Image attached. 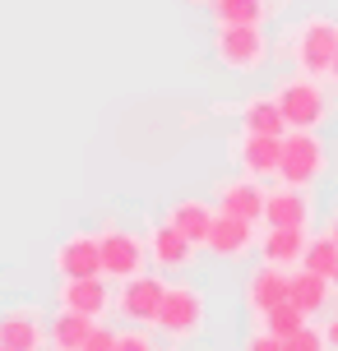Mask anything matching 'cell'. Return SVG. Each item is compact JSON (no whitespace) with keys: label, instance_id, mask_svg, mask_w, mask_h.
I'll use <instances>...</instances> for the list:
<instances>
[{"label":"cell","instance_id":"6da1fadb","mask_svg":"<svg viewBox=\"0 0 338 351\" xmlns=\"http://www.w3.org/2000/svg\"><path fill=\"white\" fill-rule=\"evenodd\" d=\"M204 328H209V296H204V287H195V282H167V296H162V310L153 319V333H162L172 347H185Z\"/></svg>","mask_w":338,"mask_h":351},{"label":"cell","instance_id":"7a4b0ae2","mask_svg":"<svg viewBox=\"0 0 338 351\" xmlns=\"http://www.w3.org/2000/svg\"><path fill=\"white\" fill-rule=\"evenodd\" d=\"M273 97L287 116V130H320L334 116V97H329L324 79H315V74H302V70L287 74L283 84L273 88Z\"/></svg>","mask_w":338,"mask_h":351},{"label":"cell","instance_id":"3957f363","mask_svg":"<svg viewBox=\"0 0 338 351\" xmlns=\"http://www.w3.org/2000/svg\"><path fill=\"white\" fill-rule=\"evenodd\" d=\"M334 51H338V23L324 19V14L302 19L283 42V56H292V65L302 74H315V79H329Z\"/></svg>","mask_w":338,"mask_h":351},{"label":"cell","instance_id":"277c9868","mask_svg":"<svg viewBox=\"0 0 338 351\" xmlns=\"http://www.w3.org/2000/svg\"><path fill=\"white\" fill-rule=\"evenodd\" d=\"M264 23H218L214 28V60L232 74H260L269 65Z\"/></svg>","mask_w":338,"mask_h":351},{"label":"cell","instance_id":"5b68a950","mask_svg":"<svg viewBox=\"0 0 338 351\" xmlns=\"http://www.w3.org/2000/svg\"><path fill=\"white\" fill-rule=\"evenodd\" d=\"M329 176V143L320 139V130H287L283 134V167L278 180L283 185H302L311 190L315 180Z\"/></svg>","mask_w":338,"mask_h":351},{"label":"cell","instance_id":"8992f818","mask_svg":"<svg viewBox=\"0 0 338 351\" xmlns=\"http://www.w3.org/2000/svg\"><path fill=\"white\" fill-rule=\"evenodd\" d=\"M98 236H102V278L130 282V278H139V273H148L153 259H148V241H144L139 231H130L116 217H107Z\"/></svg>","mask_w":338,"mask_h":351},{"label":"cell","instance_id":"52a82bcc","mask_svg":"<svg viewBox=\"0 0 338 351\" xmlns=\"http://www.w3.org/2000/svg\"><path fill=\"white\" fill-rule=\"evenodd\" d=\"M162 296H167V278L158 273H139L130 282H116V310L125 324H139V328H153V319L162 310Z\"/></svg>","mask_w":338,"mask_h":351},{"label":"cell","instance_id":"ba28073f","mask_svg":"<svg viewBox=\"0 0 338 351\" xmlns=\"http://www.w3.org/2000/svg\"><path fill=\"white\" fill-rule=\"evenodd\" d=\"M56 305L60 310H79L89 319H107L116 310L111 278H56Z\"/></svg>","mask_w":338,"mask_h":351},{"label":"cell","instance_id":"9c48e42d","mask_svg":"<svg viewBox=\"0 0 338 351\" xmlns=\"http://www.w3.org/2000/svg\"><path fill=\"white\" fill-rule=\"evenodd\" d=\"M0 342L10 351H52V319L37 305H10L0 315Z\"/></svg>","mask_w":338,"mask_h":351},{"label":"cell","instance_id":"30bf717a","mask_svg":"<svg viewBox=\"0 0 338 351\" xmlns=\"http://www.w3.org/2000/svg\"><path fill=\"white\" fill-rule=\"evenodd\" d=\"M56 278H102V236L98 231H70L52 254Z\"/></svg>","mask_w":338,"mask_h":351},{"label":"cell","instance_id":"8fae6325","mask_svg":"<svg viewBox=\"0 0 338 351\" xmlns=\"http://www.w3.org/2000/svg\"><path fill=\"white\" fill-rule=\"evenodd\" d=\"M232 162L246 176H255V180H278V167H283V134H250V130H241L236 143H232Z\"/></svg>","mask_w":338,"mask_h":351},{"label":"cell","instance_id":"7c38bea8","mask_svg":"<svg viewBox=\"0 0 338 351\" xmlns=\"http://www.w3.org/2000/svg\"><path fill=\"white\" fill-rule=\"evenodd\" d=\"M287 291H292V268H278V263H264L260 259V268L246 278V287H241V300H246V310L255 319L269 315L273 305H283Z\"/></svg>","mask_w":338,"mask_h":351},{"label":"cell","instance_id":"4fadbf2b","mask_svg":"<svg viewBox=\"0 0 338 351\" xmlns=\"http://www.w3.org/2000/svg\"><path fill=\"white\" fill-rule=\"evenodd\" d=\"M144 241H148V259L158 263L162 273H185L199 254V245L190 236H181L172 222H153V227L144 231Z\"/></svg>","mask_w":338,"mask_h":351},{"label":"cell","instance_id":"5bb4252c","mask_svg":"<svg viewBox=\"0 0 338 351\" xmlns=\"http://www.w3.org/2000/svg\"><path fill=\"white\" fill-rule=\"evenodd\" d=\"M218 213H232V217H250V222H264V204H269V190L264 180H255V176H232L218 185Z\"/></svg>","mask_w":338,"mask_h":351},{"label":"cell","instance_id":"9a60e30c","mask_svg":"<svg viewBox=\"0 0 338 351\" xmlns=\"http://www.w3.org/2000/svg\"><path fill=\"white\" fill-rule=\"evenodd\" d=\"M209 254L214 259H246L250 250H260V231H255V222L250 217H232V213H218V222H214V236H209Z\"/></svg>","mask_w":338,"mask_h":351},{"label":"cell","instance_id":"2e32d148","mask_svg":"<svg viewBox=\"0 0 338 351\" xmlns=\"http://www.w3.org/2000/svg\"><path fill=\"white\" fill-rule=\"evenodd\" d=\"M311 217H315V199H311V190H302V185H283V180H278V190H269V204H264V222L269 227H311Z\"/></svg>","mask_w":338,"mask_h":351},{"label":"cell","instance_id":"e0dca14e","mask_svg":"<svg viewBox=\"0 0 338 351\" xmlns=\"http://www.w3.org/2000/svg\"><path fill=\"white\" fill-rule=\"evenodd\" d=\"M162 222H172L181 236H190V241L204 250L209 236H214V222H218V204H204V199H172L167 213H162Z\"/></svg>","mask_w":338,"mask_h":351},{"label":"cell","instance_id":"ac0fdd59","mask_svg":"<svg viewBox=\"0 0 338 351\" xmlns=\"http://www.w3.org/2000/svg\"><path fill=\"white\" fill-rule=\"evenodd\" d=\"M311 245V227H269L260 231V259L278 268H302V254Z\"/></svg>","mask_w":338,"mask_h":351},{"label":"cell","instance_id":"d6986e66","mask_svg":"<svg viewBox=\"0 0 338 351\" xmlns=\"http://www.w3.org/2000/svg\"><path fill=\"white\" fill-rule=\"evenodd\" d=\"M236 116H241V130H250V134H287V116H283V106H278L273 93L246 97Z\"/></svg>","mask_w":338,"mask_h":351},{"label":"cell","instance_id":"ffe728a7","mask_svg":"<svg viewBox=\"0 0 338 351\" xmlns=\"http://www.w3.org/2000/svg\"><path fill=\"white\" fill-rule=\"evenodd\" d=\"M292 305H302L306 315L315 319L329 310V300H334V282L320 278V273H311V268H292V291H287Z\"/></svg>","mask_w":338,"mask_h":351},{"label":"cell","instance_id":"44dd1931","mask_svg":"<svg viewBox=\"0 0 338 351\" xmlns=\"http://www.w3.org/2000/svg\"><path fill=\"white\" fill-rule=\"evenodd\" d=\"M98 324H102V319H89V315H79V310H60V305H56V315H52V351H84Z\"/></svg>","mask_w":338,"mask_h":351},{"label":"cell","instance_id":"7402d4cb","mask_svg":"<svg viewBox=\"0 0 338 351\" xmlns=\"http://www.w3.org/2000/svg\"><path fill=\"white\" fill-rule=\"evenodd\" d=\"M209 14L214 23H269L273 0H214Z\"/></svg>","mask_w":338,"mask_h":351},{"label":"cell","instance_id":"603a6c76","mask_svg":"<svg viewBox=\"0 0 338 351\" xmlns=\"http://www.w3.org/2000/svg\"><path fill=\"white\" fill-rule=\"evenodd\" d=\"M302 268H311V273H320V278H329L334 282V273H338V241L324 231V236H311V245H306V254H302Z\"/></svg>","mask_w":338,"mask_h":351},{"label":"cell","instance_id":"cb8c5ba5","mask_svg":"<svg viewBox=\"0 0 338 351\" xmlns=\"http://www.w3.org/2000/svg\"><path fill=\"white\" fill-rule=\"evenodd\" d=\"M260 324H264L269 333H278V337H292L302 324H311V315H306L302 305H292V300H283V305H273L269 315H260Z\"/></svg>","mask_w":338,"mask_h":351},{"label":"cell","instance_id":"d4e9b609","mask_svg":"<svg viewBox=\"0 0 338 351\" xmlns=\"http://www.w3.org/2000/svg\"><path fill=\"white\" fill-rule=\"evenodd\" d=\"M116 351H158V337H153V328L125 324V328H116Z\"/></svg>","mask_w":338,"mask_h":351},{"label":"cell","instance_id":"484cf974","mask_svg":"<svg viewBox=\"0 0 338 351\" xmlns=\"http://www.w3.org/2000/svg\"><path fill=\"white\" fill-rule=\"evenodd\" d=\"M287 351H334L329 347V337H324V328H315V324H302L292 337H283Z\"/></svg>","mask_w":338,"mask_h":351},{"label":"cell","instance_id":"4316f807","mask_svg":"<svg viewBox=\"0 0 338 351\" xmlns=\"http://www.w3.org/2000/svg\"><path fill=\"white\" fill-rule=\"evenodd\" d=\"M241 351H287V342H283L278 333H269L264 324H260V328H255V333L241 342Z\"/></svg>","mask_w":338,"mask_h":351},{"label":"cell","instance_id":"83f0119b","mask_svg":"<svg viewBox=\"0 0 338 351\" xmlns=\"http://www.w3.org/2000/svg\"><path fill=\"white\" fill-rule=\"evenodd\" d=\"M84 351H116V328H107V324H98L89 337V347Z\"/></svg>","mask_w":338,"mask_h":351},{"label":"cell","instance_id":"f1b7e54d","mask_svg":"<svg viewBox=\"0 0 338 351\" xmlns=\"http://www.w3.org/2000/svg\"><path fill=\"white\" fill-rule=\"evenodd\" d=\"M324 337H329V347H334V351H338V315H334V319H329V324H324Z\"/></svg>","mask_w":338,"mask_h":351},{"label":"cell","instance_id":"f546056e","mask_svg":"<svg viewBox=\"0 0 338 351\" xmlns=\"http://www.w3.org/2000/svg\"><path fill=\"white\" fill-rule=\"evenodd\" d=\"M324 231H329V236H334V241H338V208L329 213V227H324Z\"/></svg>","mask_w":338,"mask_h":351},{"label":"cell","instance_id":"4dcf8cb0","mask_svg":"<svg viewBox=\"0 0 338 351\" xmlns=\"http://www.w3.org/2000/svg\"><path fill=\"white\" fill-rule=\"evenodd\" d=\"M329 84H338V51H334V65H329Z\"/></svg>","mask_w":338,"mask_h":351},{"label":"cell","instance_id":"1f68e13d","mask_svg":"<svg viewBox=\"0 0 338 351\" xmlns=\"http://www.w3.org/2000/svg\"><path fill=\"white\" fill-rule=\"evenodd\" d=\"M185 5H204V10H209V5H214V0H185Z\"/></svg>","mask_w":338,"mask_h":351},{"label":"cell","instance_id":"d6a6232c","mask_svg":"<svg viewBox=\"0 0 338 351\" xmlns=\"http://www.w3.org/2000/svg\"><path fill=\"white\" fill-rule=\"evenodd\" d=\"M0 351H10V347H5V342H0Z\"/></svg>","mask_w":338,"mask_h":351},{"label":"cell","instance_id":"836d02e7","mask_svg":"<svg viewBox=\"0 0 338 351\" xmlns=\"http://www.w3.org/2000/svg\"><path fill=\"white\" fill-rule=\"evenodd\" d=\"M334 287H338V273H334Z\"/></svg>","mask_w":338,"mask_h":351}]
</instances>
